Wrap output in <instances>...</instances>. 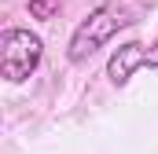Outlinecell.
<instances>
[{
	"mask_svg": "<svg viewBox=\"0 0 158 154\" xmlns=\"http://www.w3.org/2000/svg\"><path fill=\"white\" fill-rule=\"evenodd\" d=\"M147 4H151V0H107V4H99L77 30H74V37H70V48H66L70 63H85V59H92L107 40L118 33V30L140 22V15H143Z\"/></svg>",
	"mask_w": 158,
	"mask_h": 154,
	"instance_id": "obj_1",
	"label": "cell"
},
{
	"mask_svg": "<svg viewBox=\"0 0 158 154\" xmlns=\"http://www.w3.org/2000/svg\"><path fill=\"white\" fill-rule=\"evenodd\" d=\"M40 55H44V44L37 33L30 30H4L0 33V74L4 81L19 84L40 66Z\"/></svg>",
	"mask_w": 158,
	"mask_h": 154,
	"instance_id": "obj_2",
	"label": "cell"
},
{
	"mask_svg": "<svg viewBox=\"0 0 158 154\" xmlns=\"http://www.w3.org/2000/svg\"><path fill=\"white\" fill-rule=\"evenodd\" d=\"M140 66H151L158 70V44H140V40H129V44H118L110 63H107V77L114 84H129V77L136 74Z\"/></svg>",
	"mask_w": 158,
	"mask_h": 154,
	"instance_id": "obj_3",
	"label": "cell"
},
{
	"mask_svg": "<svg viewBox=\"0 0 158 154\" xmlns=\"http://www.w3.org/2000/svg\"><path fill=\"white\" fill-rule=\"evenodd\" d=\"M59 11V0H30V15L33 18H52Z\"/></svg>",
	"mask_w": 158,
	"mask_h": 154,
	"instance_id": "obj_4",
	"label": "cell"
}]
</instances>
